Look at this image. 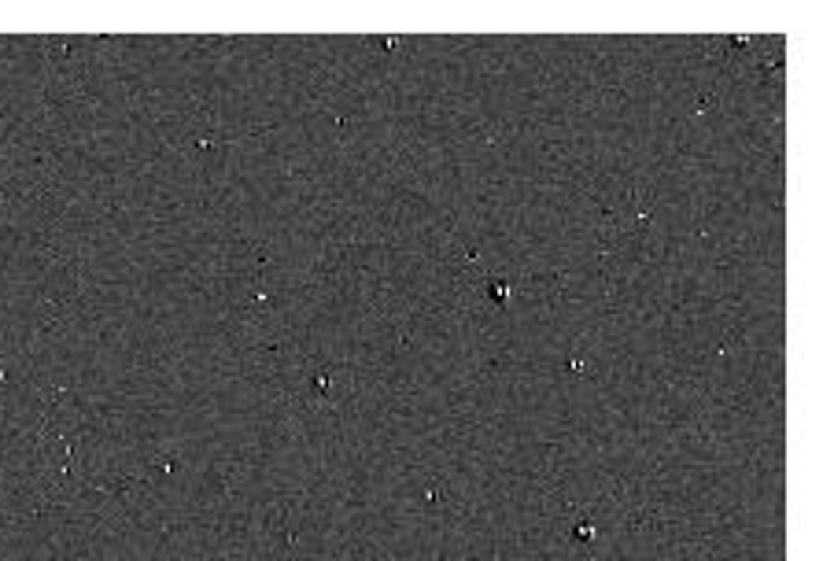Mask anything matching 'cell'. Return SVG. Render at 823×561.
<instances>
[{
	"label": "cell",
	"mask_w": 823,
	"mask_h": 561,
	"mask_svg": "<svg viewBox=\"0 0 823 561\" xmlns=\"http://www.w3.org/2000/svg\"><path fill=\"white\" fill-rule=\"evenodd\" d=\"M506 292H509V289H506L502 281H495V284H491V299H495V303H499V299H506Z\"/></svg>",
	"instance_id": "obj_1"
}]
</instances>
